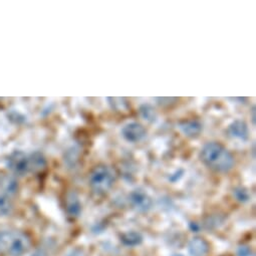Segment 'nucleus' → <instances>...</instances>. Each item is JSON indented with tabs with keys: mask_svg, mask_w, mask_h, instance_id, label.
<instances>
[{
	"mask_svg": "<svg viewBox=\"0 0 256 256\" xmlns=\"http://www.w3.org/2000/svg\"><path fill=\"white\" fill-rule=\"evenodd\" d=\"M30 248L29 238L21 232H0V252L11 256H22Z\"/></svg>",
	"mask_w": 256,
	"mask_h": 256,
	"instance_id": "obj_2",
	"label": "nucleus"
},
{
	"mask_svg": "<svg viewBox=\"0 0 256 256\" xmlns=\"http://www.w3.org/2000/svg\"><path fill=\"white\" fill-rule=\"evenodd\" d=\"M223 256H231V255H223Z\"/></svg>",
	"mask_w": 256,
	"mask_h": 256,
	"instance_id": "obj_16",
	"label": "nucleus"
},
{
	"mask_svg": "<svg viewBox=\"0 0 256 256\" xmlns=\"http://www.w3.org/2000/svg\"><path fill=\"white\" fill-rule=\"evenodd\" d=\"M201 160L210 169L226 173L234 166L232 154L221 144L216 142L207 143L201 151Z\"/></svg>",
	"mask_w": 256,
	"mask_h": 256,
	"instance_id": "obj_1",
	"label": "nucleus"
},
{
	"mask_svg": "<svg viewBox=\"0 0 256 256\" xmlns=\"http://www.w3.org/2000/svg\"><path fill=\"white\" fill-rule=\"evenodd\" d=\"M121 135L128 143L136 144L145 139L147 132L141 124L137 122H130L124 125L121 130Z\"/></svg>",
	"mask_w": 256,
	"mask_h": 256,
	"instance_id": "obj_4",
	"label": "nucleus"
},
{
	"mask_svg": "<svg viewBox=\"0 0 256 256\" xmlns=\"http://www.w3.org/2000/svg\"><path fill=\"white\" fill-rule=\"evenodd\" d=\"M9 211H10L9 202L5 198L0 197V216L6 215Z\"/></svg>",
	"mask_w": 256,
	"mask_h": 256,
	"instance_id": "obj_11",
	"label": "nucleus"
},
{
	"mask_svg": "<svg viewBox=\"0 0 256 256\" xmlns=\"http://www.w3.org/2000/svg\"><path fill=\"white\" fill-rule=\"evenodd\" d=\"M173 256H184V255H182V254H174Z\"/></svg>",
	"mask_w": 256,
	"mask_h": 256,
	"instance_id": "obj_15",
	"label": "nucleus"
},
{
	"mask_svg": "<svg viewBox=\"0 0 256 256\" xmlns=\"http://www.w3.org/2000/svg\"><path fill=\"white\" fill-rule=\"evenodd\" d=\"M209 250V243L202 237H194L188 244V251L191 256H205Z\"/></svg>",
	"mask_w": 256,
	"mask_h": 256,
	"instance_id": "obj_7",
	"label": "nucleus"
},
{
	"mask_svg": "<svg viewBox=\"0 0 256 256\" xmlns=\"http://www.w3.org/2000/svg\"><path fill=\"white\" fill-rule=\"evenodd\" d=\"M227 133L230 138L236 141L245 142L249 137V131L247 125L240 120H236L228 126Z\"/></svg>",
	"mask_w": 256,
	"mask_h": 256,
	"instance_id": "obj_6",
	"label": "nucleus"
},
{
	"mask_svg": "<svg viewBox=\"0 0 256 256\" xmlns=\"http://www.w3.org/2000/svg\"><path fill=\"white\" fill-rule=\"evenodd\" d=\"M31 256H47V254L43 250H36L32 253Z\"/></svg>",
	"mask_w": 256,
	"mask_h": 256,
	"instance_id": "obj_14",
	"label": "nucleus"
},
{
	"mask_svg": "<svg viewBox=\"0 0 256 256\" xmlns=\"http://www.w3.org/2000/svg\"><path fill=\"white\" fill-rule=\"evenodd\" d=\"M121 241L126 246L134 247L140 245L143 242V236L139 232L129 231L121 235Z\"/></svg>",
	"mask_w": 256,
	"mask_h": 256,
	"instance_id": "obj_9",
	"label": "nucleus"
},
{
	"mask_svg": "<svg viewBox=\"0 0 256 256\" xmlns=\"http://www.w3.org/2000/svg\"><path fill=\"white\" fill-rule=\"evenodd\" d=\"M235 196H236L237 200H239L241 202H245L249 199V195H248L247 191H245L244 189L235 190Z\"/></svg>",
	"mask_w": 256,
	"mask_h": 256,
	"instance_id": "obj_12",
	"label": "nucleus"
},
{
	"mask_svg": "<svg viewBox=\"0 0 256 256\" xmlns=\"http://www.w3.org/2000/svg\"><path fill=\"white\" fill-rule=\"evenodd\" d=\"M179 130L187 137H196L200 134L202 126L198 121H186L179 124Z\"/></svg>",
	"mask_w": 256,
	"mask_h": 256,
	"instance_id": "obj_8",
	"label": "nucleus"
},
{
	"mask_svg": "<svg viewBox=\"0 0 256 256\" xmlns=\"http://www.w3.org/2000/svg\"><path fill=\"white\" fill-rule=\"evenodd\" d=\"M130 203L139 212H148L153 206L151 197L141 189H136L130 194Z\"/></svg>",
	"mask_w": 256,
	"mask_h": 256,
	"instance_id": "obj_5",
	"label": "nucleus"
},
{
	"mask_svg": "<svg viewBox=\"0 0 256 256\" xmlns=\"http://www.w3.org/2000/svg\"><path fill=\"white\" fill-rule=\"evenodd\" d=\"M250 253H251V249L246 245H242L237 249L238 256H249Z\"/></svg>",
	"mask_w": 256,
	"mask_h": 256,
	"instance_id": "obj_13",
	"label": "nucleus"
},
{
	"mask_svg": "<svg viewBox=\"0 0 256 256\" xmlns=\"http://www.w3.org/2000/svg\"><path fill=\"white\" fill-rule=\"evenodd\" d=\"M115 181V172L108 166L96 167L89 176V185L91 189L97 194L108 192L113 187Z\"/></svg>",
	"mask_w": 256,
	"mask_h": 256,
	"instance_id": "obj_3",
	"label": "nucleus"
},
{
	"mask_svg": "<svg viewBox=\"0 0 256 256\" xmlns=\"http://www.w3.org/2000/svg\"><path fill=\"white\" fill-rule=\"evenodd\" d=\"M68 210L72 216H79L82 210V205L79 198L73 194L68 199Z\"/></svg>",
	"mask_w": 256,
	"mask_h": 256,
	"instance_id": "obj_10",
	"label": "nucleus"
}]
</instances>
